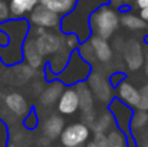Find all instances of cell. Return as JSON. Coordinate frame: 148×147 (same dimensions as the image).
<instances>
[{"label":"cell","instance_id":"cell-30","mask_svg":"<svg viewBox=\"0 0 148 147\" xmlns=\"http://www.w3.org/2000/svg\"><path fill=\"white\" fill-rule=\"evenodd\" d=\"M36 1H38V3H40V4H43V6H46L49 0H36Z\"/></svg>","mask_w":148,"mask_h":147},{"label":"cell","instance_id":"cell-31","mask_svg":"<svg viewBox=\"0 0 148 147\" xmlns=\"http://www.w3.org/2000/svg\"><path fill=\"white\" fill-rule=\"evenodd\" d=\"M138 147H148V141H141Z\"/></svg>","mask_w":148,"mask_h":147},{"label":"cell","instance_id":"cell-8","mask_svg":"<svg viewBox=\"0 0 148 147\" xmlns=\"http://www.w3.org/2000/svg\"><path fill=\"white\" fill-rule=\"evenodd\" d=\"M89 43H91V46L94 49V53H95L97 59L102 61V62H106V61L111 59L112 50L109 48L106 39H102V38H99V36H94Z\"/></svg>","mask_w":148,"mask_h":147},{"label":"cell","instance_id":"cell-13","mask_svg":"<svg viewBox=\"0 0 148 147\" xmlns=\"http://www.w3.org/2000/svg\"><path fill=\"white\" fill-rule=\"evenodd\" d=\"M36 0H10L9 12L14 17L23 16L26 12H32L36 6Z\"/></svg>","mask_w":148,"mask_h":147},{"label":"cell","instance_id":"cell-10","mask_svg":"<svg viewBox=\"0 0 148 147\" xmlns=\"http://www.w3.org/2000/svg\"><path fill=\"white\" fill-rule=\"evenodd\" d=\"M6 105L16 114V115H19V117H22V115H25L26 112H27V102H26V99L22 97L20 94H16V92H13V94H9L7 97H6Z\"/></svg>","mask_w":148,"mask_h":147},{"label":"cell","instance_id":"cell-7","mask_svg":"<svg viewBox=\"0 0 148 147\" xmlns=\"http://www.w3.org/2000/svg\"><path fill=\"white\" fill-rule=\"evenodd\" d=\"M79 108L75 90H66L59 97V111L63 114H73Z\"/></svg>","mask_w":148,"mask_h":147},{"label":"cell","instance_id":"cell-21","mask_svg":"<svg viewBox=\"0 0 148 147\" xmlns=\"http://www.w3.org/2000/svg\"><path fill=\"white\" fill-rule=\"evenodd\" d=\"M138 92H140V99H138V104H137L138 110L140 111H148V85H144L141 88V91H138Z\"/></svg>","mask_w":148,"mask_h":147},{"label":"cell","instance_id":"cell-17","mask_svg":"<svg viewBox=\"0 0 148 147\" xmlns=\"http://www.w3.org/2000/svg\"><path fill=\"white\" fill-rule=\"evenodd\" d=\"M121 23L125 28L134 29V30H138V29H144L145 28V20H143L141 17H138L135 14H124L121 17Z\"/></svg>","mask_w":148,"mask_h":147},{"label":"cell","instance_id":"cell-32","mask_svg":"<svg viewBox=\"0 0 148 147\" xmlns=\"http://www.w3.org/2000/svg\"><path fill=\"white\" fill-rule=\"evenodd\" d=\"M86 147H97V146H95V144H94V141H92V143H88V146Z\"/></svg>","mask_w":148,"mask_h":147},{"label":"cell","instance_id":"cell-23","mask_svg":"<svg viewBox=\"0 0 148 147\" xmlns=\"http://www.w3.org/2000/svg\"><path fill=\"white\" fill-rule=\"evenodd\" d=\"M94 144L97 147H108V139L103 133H98L95 134V140H94Z\"/></svg>","mask_w":148,"mask_h":147},{"label":"cell","instance_id":"cell-28","mask_svg":"<svg viewBox=\"0 0 148 147\" xmlns=\"http://www.w3.org/2000/svg\"><path fill=\"white\" fill-rule=\"evenodd\" d=\"M137 3H138V6H140L141 9L148 7V0H137Z\"/></svg>","mask_w":148,"mask_h":147},{"label":"cell","instance_id":"cell-1","mask_svg":"<svg viewBox=\"0 0 148 147\" xmlns=\"http://www.w3.org/2000/svg\"><path fill=\"white\" fill-rule=\"evenodd\" d=\"M91 23H92V29L97 33V36L102 39H108L116 30L119 25V17L114 9L103 6L92 14Z\"/></svg>","mask_w":148,"mask_h":147},{"label":"cell","instance_id":"cell-34","mask_svg":"<svg viewBox=\"0 0 148 147\" xmlns=\"http://www.w3.org/2000/svg\"><path fill=\"white\" fill-rule=\"evenodd\" d=\"M147 29H148V26H147Z\"/></svg>","mask_w":148,"mask_h":147},{"label":"cell","instance_id":"cell-9","mask_svg":"<svg viewBox=\"0 0 148 147\" xmlns=\"http://www.w3.org/2000/svg\"><path fill=\"white\" fill-rule=\"evenodd\" d=\"M63 131V120L58 115H52L49 117L45 124H43V133L49 140H55L60 136V133Z\"/></svg>","mask_w":148,"mask_h":147},{"label":"cell","instance_id":"cell-15","mask_svg":"<svg viewBox=\"0 0 148 147\" xmlns=\"http://www.w3.org/2000/svg\"><path fill=\"white\" fill-rule=\"evenodd\" d=\"M62 92H63L62 84H60V82H53V84H50L49 87L42 92L40 102L45 104V105H50V104H53L55 101L59 99V97L62 95Z\"/></svg>","mask_w":148,"mask_h":147},{"label":"cell","instance_id":"cell-12","mask_svg":"<svg viewBox=\"0 0 148 147\" xmlns=\"http://www.w3.org/2000/svg\"><path fill=\"white\" fill-rule=\"evenodd\" d=\"M75 92H76V97H78L79 108H81L82 111L92 110V105H94V97H92V92H91V90L88 88L86 84H78Z\"/></svg>","mask_w":148,"mask_h":147},{"label":"cell","instance_id":"cell-2","mask_svg":"<svg viewBox=\"0 0 148 147\" xmlns=\"http://www.w3.org/2000/svg\"><path fill=\"white\" fill-rule=\"evenodd\" d=\"M89 136V128L85 124H72L60 133V141L65 147L82 146Z\"/></svg>","mask_w":148,"mask_h":147},{"label":"cell","instance_id":"cell-4","mask_svg":"<svg viewBox=\"0 0 148 147\" xmlns=\"http://www.w3.org/2000/svg\"><path fill=\"white\" fill-rule=\"evenodd\" d=\"M124 58L131 71L140 69L144 63V53H143V48H141L140 42L130 41L124 48Z\"/></svg>","mask_w":148,"mask_h":147},{"label":"cell","instance_id":"cell-16","mask_svg":"<svg viewBox=\"0 0 148 147\" xmlns=\"http://www.w3.org/2000/svg\"><path fill=\"white\" fill-rule=\"evenodd\" d=\"M76 0H49L46 7L56 14H65L73 9Z\"/></svg>","mask_w":148,"mask_h":147},{"label":"cell","instance_id":"cell-26","mask_svg":"<svg viewBox=\"0 0 148 147\" xmlns=\"http://www.w3.org/2000/svg\"><path fill=\"white\" fill-rule=\"evenodd\" d=\"M66 42H68V46H69V48H75L76 43H78V39H76V36H69V38L66 39Z\"/></svg>","mask_w":148,"mask_h":147},{"label":"cell","instance_id":"cell-18","mask_svg":"<svg viewBox=\"0 0 148 147\" xmlns=\"http://www.w3.org/2000/svg\"><path fill=\"white\" fill-rule=\"evenodd\" d=\"M111 121H112V118H111V115H109V114H102L98 120H95V123H94V126H92V127H94L95 134H98V133H103L105 130H108V128H109Z\"/></svg>","mask_w":148,"mask_h":147},{"label":"cell","instance_id":"cell-19","mask_svg":"<svg viewBox=\"0 0 148 147\" xmlns=\"http://www.w3.org/2000/svg\"><path fill=\"white\" fill-rule=\"evenodd\" d=\"M106 139H108V147H127L125 137L119 131H112Z\"/></svg>","mask_w":148,"mask_h":147},{"label":"cell","instance_id":"cell-22","mask_svg":"<svg viewBox=\"0 0 148 147\" xmlns=\"http://www.w3.org/2000/svg\"><path fill=\"white\" fill-rule=\"evenodd\" d=\"M81 53H82V56H84L85 59H88V61H95V59H97L91 43H84V45L81 46Z\"/></svg>","mask_w":148,"mask_h":147},{"label":"cell","instance_id":"cell-27","mask_svg":"<svg viewBox=\"0 0 148 147\" xmlns=\"http://www.w3.org/2000/svg\"><path fill=\"white\" fill-rule=\"evenodd\" d=\"M141 19L143 20H148V7L141 9Z\"/></svg>","mask_w":148,"mask_h":147},{"label":"cell","instance_id":"cell-33","mask_svg":"<svg viewBox=\"0 0 148 147\" xmlns=\"http://www.w3.org/2000/svg\"><path fill=\"white\" fill-rule=\"evenodd\" d=\"M76 147H82V146H76Z\"/></svg>","mask_w":148,"mask_h":147},{"label":"cell","instance_id":"cell-14","mask_svg":"<svg viewBox=\"0 0 148 147\" xmlns=\"http://www.w3.org/2000/svg\"><path fill=\"white\" fill-rule=\"evenodd\" d=\"M118 94H119V97L122 98L125 102H128L130 105L137 107L138 99H140V92H138V90L135 87H132L128 82H122L118 87Z\"/></svg>","mask_w":148,"mask_h":147},{"label":"cell","instance_id":"cell-6","mask_svg":"<svg viewBox=\"0 0 148 147\" xmlns=\"http://www.w3.org/2000/svg\"><path fill=\"white\" fill-rule=\"evenodd\" d=\"M89 87L101 101H108L111 98V87L103 75H101L98 72L92 74L89 78Z\"/></svg>","mask_w":148,"mask_h":147},{"label":"cell","instance_id":"cell-11","mask_svg":"<svg viewBox=\"0 0 148 147\" xmlns=\"http://www.w3.org/2000/svg\"><path fill=\"white\" fill-rule=\"evenodd\" d=\"M23 52H25V58H26L29 66H32V68L40 66V63H42V61H43V56L39 53L35 41H32V39L26 41V43H25V46H23Z\"/></svg>","mask_w":148,"mask_h":147},{"label":"cell","instance_id":"cell-29","mask_svg":"<svg viewBox=\"0 0 148 147\" xmlns=\"http://www.w3.org/2000/svg\"><path fill=\"white\" fill-rule=\"evenodd\" d=\"M145 59H147L145 61V74L148 75V48L145 49Z\"/></svg>","mask_w":148,"mask_h":147},{"label":"cell","instance_id":"cell-24","mask_svg":"<svg viewBox=\"0 0 148 147\" xmlns=\"http://www.w3.org/2000/svg\"><path fill=\"white\" fill-rule=\"evenodd\" d=\"M10 16V12H9V6L3 1V0H0V22H3V20H6L7 17Z\"/></svg>","mask_w":148,"mask_h":147},{"label":"cell","instance_id":"cell-3","mask_svg":"<svg viewBox=\"0 0 148 147\" xmlns=\"http://www.w3.org/2000/svg\"><path fill=\"white\" fill-rule=\"evenodd\" d=\"M30 20L39 28H55L59 25V14L50 12L46 6L39 4L32 10Z\"/></svg>","mask_w":148,"mask_h":147},{"label":"cell","instance_id":"cell-25","mask_svg":"<svg viewBox=\"0 0 148 147\" xmlns=\"http://www.w3.org/2000/svg\"><path fill=\"white\" fill-rule=\"evenodd\" d=\"M84 121H85L86 124H91V126H94V123H95V112H94L92 110L84 111Z\"/></svg>","mask_w":148,"mask_h":147},{"label":"cell","instance_id":"cell-20","mask_svg":"<svg viewBox=\"0 0 148 147\" xmlns=\"http://www.w3.org/2000/svg\"><path fill=\"white\" fill-rule=\"evenodd\" d=\"M148 123V112L147 111H138L134 118H132V127L134 128H141Z\"/></svg>","mask_w":148,"mask_h":147},{"label":"cell","instance_id":"cell-5","mask_svg":"<svg viewBox=\"0 0 148 147\" xmlns=\"http://www.w3.org/2000/svg\"><path fill=\"white\" fill-rule=\"evenodd\" d=\"M36 43V48L39 50V53L42 56H46V55H50V53H55L58 49L60 48V39L53 35V33H42L38 36V39L35 41Z\"/></svg>","mask_w":148,"mask_h":147}]
</instances>
